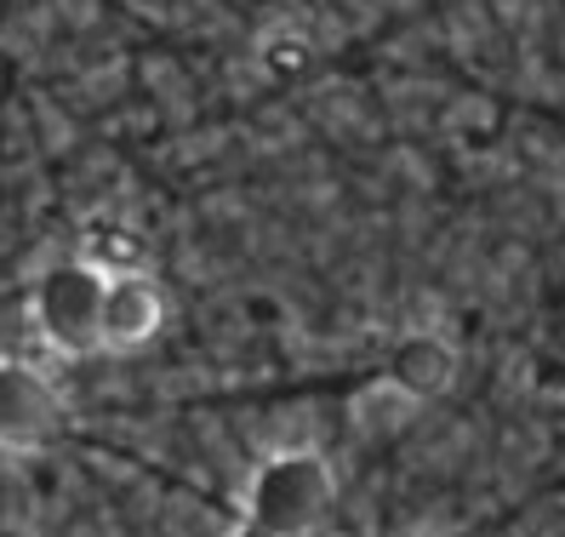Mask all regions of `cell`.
I'll use <instances>...</instances> for the list:
<instances>
[{"instance_id": "52a82bcc", "label": "cell", "mask_w": 565, "mask_h": 537, "mask_svg": "<svg viewBox=\"0 0 565 537\" xmlns=\"http://www.w3.org/2000/svg\"><path fill=\"white\" fill-rule=\"evenodd\" d=\"M81 257H92L104 275H126V268H143V234L126 223H92Z\"/></svg>"}, {"instance_id": "3957f363", "label": "cell", "mask_w": 565, "mask_h": 537, "mask_svg": "<svg viewBox=\"0 0 565 537\" xmlns=\"http://www.w3.org/2000/svg\"><path fill=\"white\" fill-rule=\"evenodd\" d=\"M63 429V394L29 355H0V452H35Z\"/></svg>"}, {"instance_id": "7a4b0ae2", "label": "cell", "mask_w": 565, "mask_h": 537, "mask_svg": "<svg viewBox=\"0 0 565 537\" xmlns=\"http://www.w3.org/2000/svg\"><path fill=\"white\" fill-rule=\"evenodd\" d=\"M104 292H109V275L92 257L75 252V257L46 263L23 297L29 320H35V338L70 360L97 355L104 349Z\"/></svg>"}, {"instance_id": "5b68a950", "label": "cell", "mask_w": 565, "mask_h": 537, "mask_svg": "<svg viewBox=\"0 0 565 537\" xmlns=\"http://www.w3.org/2000/svg\"><path fill=\"white\" fill-rule=\"evenodd\" d=\"M406 400H440L457 383V349L440 331H406L401 344L388 349V372H383Z\"/></svg>"}, {"instance_id": "277c9868", "label": "cell", "mask_w": 565, "mask_h": 537, "mask_svg": "<svg viewBox=\"0 0 565 537\" xmlns=\"http://www.w3.org/2000/svg\"><path fill=\"white\" fill-rule=\"evenodd\" d=\"M166 326V292L154 286L149 268H126V275H109L104 292V349L109 355H131L160 338Z\"/></svg>"}, {"instance_id": "6da1fadb", "label": "cell", "mask_w": 565, "mask_h": 537, "mask_svg": "<svg viewBox=\"0 0 565 537\" xmlns=\"http://www.w3.org/2000/svg\"><path fill=\"white\" fill-rule=\"evenodd\" d=\"M331 497H338V475H331V463L309 446H291V452H269L252 481H246V531L252 537H309Z\"/></svg>"}, {"instance_id": "8992f818", "label": "cell", "mask_w": 565, "mask_h": 537, "mask_svg": "<svg viewBox=\"0 0 565 537\" xmlns=\"http://www.w3.org/2000/svg\"><path fill=\"white\" fill-rule=\"evenodd\" d=\"M257 63H263V75H275V81H303V75L315 70V41H309V29L275 23L269 35L257 41Z\"/></svg>"}]
</instances>
